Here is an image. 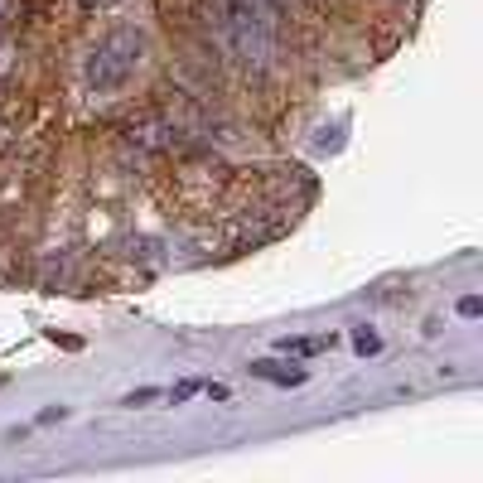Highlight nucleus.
Listing matches in <instances>:
<instances>
[{"instance_id":"4","label":"nucleus","mask_w":483,"mask_h":483,"mask_svg":"<svg viewBox=\"0 0 483 483\" xmlns=\"http://www.w3.org/2000/svg\"><path fill=\"white\" fill-rule=\"evenodd\" d=\"M377 348H382L377 334H358V353H377Z\"/></svg>"},{"instance_id":"3","label":"nucleus","mask_w":483,"mask_h":483,"mask_svg":"<svg viewBox=\"0 0 483 483\" xmlns=\"http://www.w3.org/2000/svg\"><path fill=\"white\" fill-rule=\"evenodd\" d=\"M155 396H160L155 387H140V392H131V396H126V406H146V402H155Z\"/></svg>"},{"instance_id":"1","label":"nucleus","mask_w":483,"mask_h":483,"mask_svg":"<svg viewBox=\"0 0 483 483\" xmlns=\"http://www.w3.org/2000/svg\"><path fill=\"white\" fill-rule=\"evenodd\" d=\"M136 53H140V34L131 30H117L102 49L92 53V68H88V82L97 92H117L126 88V78L136 73Z\"/></svg>"},{"instance_id":"2","label":"nucleus","mask_w":483,"mask_h":483,"mask_svg":"<svg viewBox=\"0 0 483 483\" xmlns=\"http://www.w3.org/2000/svg\"><path fill=\"white\" fill-rule=\"evenodd\" d=\"M251 373H257V377H271V382H305V373H300V367H290V373H280L276 363H257V367H251Z\"/></svg>"},{"instance_id":"5","label":"nucleus","mask_w":483,"mask_h":483,"mask_svg":"<svg viewBox=\"0 0 483 483\" xmlns=\"http://www.w3.org/2000/svg\"><path fill=\"white\" fill-rule=\"evenodd\" d=\"M194 392H198V382H179V387H175V402H189Z\"/></svg>"}]
</instances>
